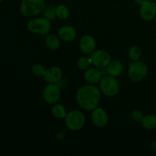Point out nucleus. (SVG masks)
<instances>
[{"label":"nucleus","instance_id":"obj_1","mask_svg":"<svg viewBox=\"0 0 156 156\" xmlns=\"http://www.w3.org/2000/svg\"><path fill=\"white\" fill-rule=\"evenodd\" d=\"M101 98V91L96 85L87 84L80 87L76 91V99L82 110L91 111L98 107Z\"/></svg>","mask_w":156,"mask_h":156},{"label":"nucleus","instance_id":"obj_2","mask_svg":"<svg viewBox=\"0 0 156 156\" xmlns=\"http://www.w3.org/2000/svg\"><path fill=\"white\" fill-rule=\"evenodd\" d=\"M45 7L44 0H22L20 5V12L24 16L34 18L42 13Z\"/></svg>","mask_w":156,"mask_h":156},{"label":"nucleus","instance_id":"obj_3","mask_svg":"<svg viewBox=\"0 0 156 156\" xmlns=\"http://www.w3.org/2000/svg\"><path fill=\"white\" fill-rule=\"evenodd\" d=\"M99 88L101 94L108 98H114L118 94L120 90V85L117 77L107 76H103L99 82Z\"/></svg>","mask_w":156,"mask_h":156},{"label":"nucleus","instance_id":"obj_4","mask_svg":"<svg viewBox=\"0 0 156 156\" xmlns=\"http://www.w3.org/2000/svg\"><path fill=\"white\" fill-rule=\"evenodd\" d=\"M27 28L30 32L37 34L47 35L50 32L52 24L45 17H34L28 21Z\"/></svg>","mask_w":156,"mask_h":156},{"label":"nucleus","instance_id":"obj_5","mask_svg":"<svg viewBox=\"0 0 156 156\" xmlns=\"http://www.w3.org/2000/svg\"><path fill=\"white\" fill-rule=\"evenodd\" d=\"M85 116L83 113L79 110L67 112L66 116L64 118V123L66 126L69 130L79 131L84 127L85 124Z\"/></svg>","mask_w":156,"mask_h":156},{"label":"nucleus","instance_id":"obj_6","mask_svg":"<svg viewBox=\"0 0 156 156\" xmlns=\"http://www.w3.org/2000/svg\"><path fill=\"white\" fill-rule=\"evenodd\" d=\"M148 72V66L144 62L140 60L132 61L129 64L127 75L132 82H140L146 79Z\"/></svg>","mask_w":156,"mask_h":156},{"label":"nucleus","instance_id":"obj_7","mask_svg":"<svg viewBox=\"0 0 156 156\" xmlns=\"http://www.w3.org/2000/svg\"><path fill=\"white\" fill-rule=\"evenodd\" d=\"M60 89L57 84L47 83L43 90V98L46 103L54 105L60 99Z\"/></svg>","mask_w":156,"mask_h":156},{"label":"nucleus","instance_id":"obj_8","mask_svg":"<svg viewBox=\"0 0 156 156\" xmlns=\"http://www.w3.org/2000/svg\"><path fill=\"white\" fill-rule=\"evenodd\" d=\"M90 59L91 64L99 69H105L111 62V55L104 50H95L90 54Z\"/></svg>","mask_w":156,"mask_h":156},{"label":"nucleus","instance_id":"obj_9","mask_svg":"<svg viewBox=\"0 0 156 156\" xmlns=\"http://www.w3.org/2000/svg\"><path fill=\"white\" fill-rule=\"evenodd\" d=\"M91 120L95 126L103 128L108 125L109 122V116L105 109L97 107L91 111Z\"/></svg>","mask_w":156,"mask_h":156},{"label":"nucleus","instance_id":"obj_10","mask_svg":"<svg viewBox=\"0 0 156 156\" xmlns=\"http://www.w3.org/2000/svg\"><path fill=\"white\" fill-rule=\"evenodd\" d=\"M140 17L143 20L146 21H152L156 15V3L151 0H146L140 5Z\"/></svg>","mask_w":156,"mask_h":156},{"label":"nucleus","instance_id":"obj_11","mask_svg":"<svg viewBox=\"0 0 156 156\" xmlns=\"http://www.w3.org/2000/svg\"><path fill=\"white\" fill-rule=\"evenodd\" d=\"M96 42L94 38L89 34L83 35L79 41V49L85 55H90L95 50Z\"/></svg>","mask_w":156,"mask_h":156},{"label":"nucleus","instance_id":"obj_12","mask_svg":"<svg viewBox=\"0 0 156 156\" xmlns=\"http://www.w3.org/2000/svg\"><path fill=\"white\" fill-rule=\"evenodd\" d=\"M62 79V71L59 66L50 67L46 70L44 79L47 83L57 84Z\"/></svg>","mask_w":156,"mask_h":156},{"label":"nucleus","instance_id":"obj_13","mask_svg":"<svg viewBox=\"0 0 156 156\" xmlns=\"http://www.w3.org/2000/svg\"><path fill=\"white\" fill-rule=\"evenodd\" d=\"M103 73L97 67H90L84 73V79L88 84L96 85L103 78Z\"/></svg>","mask_w":156,"mask_h":156},{"label":"nucleus","instance_id":"obj_14","mask_svg":"<svg viewBox=\"0 0 156 156\" xmlns=\"http://www.w3.org/2000/svg\"><path fill=\"white\" fill-rule=\"evenodd\" d=\"M76 29L71 25H62L57 31L58 37L63 42H72L76 39Z\"/></svg>","mask_w":156,"mask_h":156},{"label":"nucleus","instance_id":"obj_15","mask_svg":"<svg viewBox=\"0 0 156 156\" xmlns=\"http://www.w3.org/2000/svg\"><path fill=\"white\" fill-rule=\"evenodd\" d=\"M108 75L114 77H118L121 76L124 71V65L121 61L114 60L111 61L109 65L106 67Z\"/></svg>","mask_w":156,"mask_h":156},{"label":"nucleus","instance_id":"obj_16","mask_svg":"<svg viewBox=\"0 0 156 156\" xmlns=\"http://www.w3.org/2000/svg\"><path fill=\"white\" fill-rule=\"evenodd\" d=\"M45 44L47 48L50 50H57L60 47L61 40L59 39L58 35L49 33L46 36Z\"/></svg>","mask_w":156,"mask_h":156},{"label":"nucleus","instance_id":"obj_17","mask_svg":"<svg viewBox=\"0 0 156 156\" xmlns=\"http://www.w3.org/2000/svg\"><path fill=\"white\" fill-rule=\"evenodd\" d=\"M141 124L145 129L148 130H153L156 129V115L155 114H146L141 121Z\"/></svg>","mask_w":156,"mask_h":156},{"label":"nucleus","instance_id":"obj_18","mask_svg":"<svg viewBox=\"0 0 156 156\" xmlns=\"http://www.w3.org/2000/svg\"><path fill=\"white\" fill-rule=\"evenodd\" d=\"M51 114L56 119H63L66 116L67 112L66 110L65 106L62 104L56 103L53 105L51 108Z\"/></svg>","mask_w":156,"mask_h":156},{"label":"nucleus","instance_id":"obj_19","mask_svg":"<svg viewBox=\"0 0 156 156\" xmlns=\"http://www.w3.org/2000/svg\"><path fill=\"white\" fill-rule=\"evenodd\" d=\"M56 18L60 20H66L70 16V10L65 5H59L56 7Z\"/></svg>","mask_w":156,"mask_h":156},{"label":"nucleus","instance_id":"obj_20","mask_svg":"<svg viewBox=\"0 0 156 156\" xmlns=\"http://www.w3.org/2000/svg\"><path fill=\"white\" fill-rule=\"evenodd\" d=\"M142 54H143V51L141 48L137 45L132 46L128 50V56L131 61L140 60Z\"/></svg>","mask_w":156,"mask_h":156},{"label":"nucleus","instance_id":"obj_21","mask_svg":"<svg viewBox=\"0 0 156 156\" xmlns=\"http://www.w3.org/2000/svg\"><path fill=\"white\" fill-rule=\"evenodd\" d=\"M91 65H92V64H91L90 56L89 57L86 56H82V57L79 58L77 61L78 68L81 70H83V71H85V70H87L88 69H89Z\"/></svg>","mask_w":156,"mask_h":156},{"label":"nucleus","instance_id":"obj_22","mask_svg":"<svg viewBox=\"0 0 156 156\" xmlns=\"http://www.w3.org/2000/svg\"><path fill=\"white\" fill-rule=\"evenodd\" d=\"M43 16L45 17L50 21L55 19L56 18V7L53 5H49L47 7H45L44 12H43Z\"/></svg>","mask_w":156,"mask_h":156},{"label":"nucleus","instance_id":"obj_23","mask_svg":"<svg viewBox=\"0 0 156 156\" xmlns=\"http://www.w3.org/2000/svg\"><path fill=\"white\" fill-rule=\"evenodd\" d=\"M45 67L40 63L34 64L31 67V72L34 76L37 77H44V74L46 73Z\"/></svg>","mask_w":156,"mask_h":156},{"label":"nucleus","instance_id":"obj_24","mask_svg":"<svg viewBox=\"0 0 156 156\" xmlns=\"http://www.w3.org/2000/svg\"><path fill=\"white\" fill-rule=\"evenodd\" d=\"M144 114L142 111L140 110H134L132 113H131V119H132L133 121L138 122V123H141L142 120L144 117Z\"/></svg>","mask_w":156,"mask_h":156},{"label":"nucleus","instance_id":"obj_25","mask_svg":"<svg viewBox=\"0 0 156 156\" xmlns=\"http://www.w3.org/2000/svg\"><path fill=\"white\" fill-rule=\"evenodd\" d=\"M151 149L153 152H155V153H156V140H153L151 143Z\"/></svg>","mask_w":156,"mask_h":156},{"label":"nucleus","instance_id":"obj_26","mask_svg":"<svg viewBox=\"0 0 156 156\" xmlns=\"http://www.w3.org/2000/svg\"><path fill=\"white\" fill-rule=\"evenodd\" d=\"M145 1H146V0H136V4L140 5H141Z\"/></svg>","mask_w":156,"mask_h":156},{"label":"nucleus","instance_id":"obj_27","mask_svg":"<svg viewBox=\"0 0 156 156\" xmlns=\"http://www.w3.org/2000/svg\"><path fill=\"white\" fill-rule=\"evenodd\" d=\"M154 19H155V22H156V15H155V18H154Z\"/></svg>","mask_w":156,"mask_h":156},{"label":"nucleus","instance_id":"obj_28","mask_svg":"<svg viewBox=\"0 0 156 156\" xmlns=\"http://www.w3.org/2000/svg\"><path fill=\"white\" fill-rule=\"evenodd\" d=\"M151 1H153V2H156V0H151Z\"/></svg>","mask_w":156,"mask_h":156},{"label":"nucleus","instance_id":"obj_29","mask_svg":"<svg viewBox=\"0 0 156 156\" xmlns=\"http://www.w3.org/2000/svg\"><path fill=\"white\" fill-rule=\"evenodd\" d=\"M2 1H3V0H0V3H1Z\"/></svg>","mask_w":156,"mask_h":156},{"label":"nucleus","instance_id":"obj_30","mask_svg":"<svg viewBox=\"0 0 156 156\" xmlns=\"http://www.w3.org/2000/svg\"><path fill=\"white\" fill-rule=\"evenodd\" d=\"M155 155H156V153H155Z\"/></svg>","mask_w":156,"mask_h":156}]
</instances>
